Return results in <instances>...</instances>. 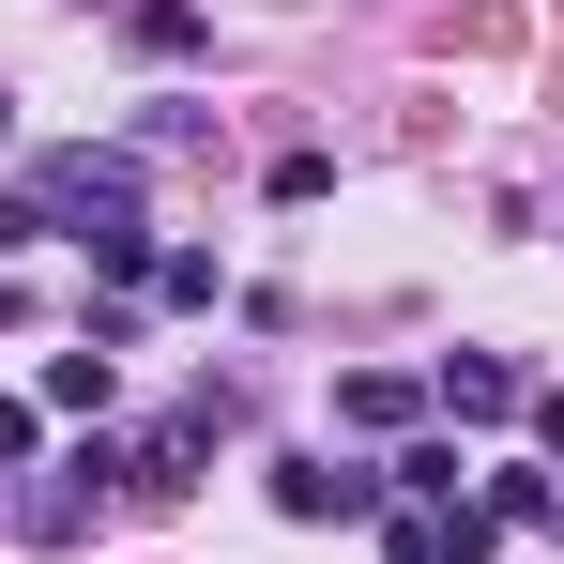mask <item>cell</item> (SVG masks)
<instances>
[{
    "label": "cell",
    "mask_w": 564,
    "mask_h": 564,
    "mask_svg": "<svg viewBox=\"0 0 564 564\" xmlns=\"http://www.w3.org/2000/svg\"><path fill=\"white\" fill-rule=\"evenodd\" d=\"M31 229H138V153H46L31 169Z\"/></svg>",
    "instance_id": "obj_1"
},
{
    "label": "cell",
    "mask_w": 564,
    "mask_h": 564,
    "mask_svg": "<svg viewBox=\"0 0 564 564\" xmlns=\"http://www.w3.org/2000/svg\"><path fill=\"white\" fill-rule=\"evenodd\" d=\"M0 138H15V93H0Z\"/></svg>",
    "instance_id": "obj_8"
},
{
    "label": "cell",
    "mask_w": 564,
    "mask_h": 564,
    "mask_svg": "<svg viewBox=\"0 0 564 564\" xmlns=\"http://www.w3.org/2000/svg\"><path fill=\"white\" fill-rule=\"evenodd\" d=\"M519 397H534V381L503 367V351H458V367H443V412H458V427H503Z\"/></svg>",
    "instance_id": "obj_3"
},
{
    "label": "cell",
    "mask_w": 564,
    "mask_h": 564,
    "mask_svg": "<svg viewBox=\"0 0 564 564\" xmlns=\"http://www.w3.org/2000/svg\"><path fill=\"white\" fill-rule=\"evenodd\" d=\"M122 31H138V46H153V62H198V0H138V15H122Z\"/></svg>",
    "instance_id": "obj_6"
},
{
    "label": "cell",
    "mask_w": 564,
    "mask_h": 564,
    "mask_svg": "<svg viewBox=\"0 0 564 564\" xmlns=\"http://www.w3.org/2000/svg\"><path fill=\"white\" fill-rule=\"evenodd\" d=\"M275 519H381V473H336V458H275Z\"/></svg>",
    "instance_id": "obj_2"
},
{
    "label": "cell",
    "mask_w": 564,
    "mask_h": 564,
    "mask_svg": "<svg viewBox=\"0 0 564 564\" xmlns=\"http://www.w3.org/2000/svg\"><path fill=\"white\" fill-rule=\"evenodd\" d=\"M46 397H62V412H107V397H122V351H46Z\"/></svg>",
    "instance_id": "obj_5"
},
{
    "label": "cell",
    "mask_w": 564,
    "mask_h": 564,
    "mask_svg": "<svg viewBox=\"0 0 564 564\" xmlns=\"http://www.w3.org/2000/svg\"><path fill=\"white\" fill-rule=\"evenodd\" d=\"M519 412H534V443H550V458H564V397H519Z\"/></svg>",
    "instance_id": "obj_7"
},
{
    "label": "cell",
    "mask_w": 564,
    "mask_h": 564,
    "mask_svg": "<svg viewBox=\"0 0 564 564\" xmlns=\"http://www.w3.org/2000/svg\"><path fill=\"white\" fill-rule=\"evenodd\" d=\"M336 412H351V427H412L427 397H412V381H397V367H351V381H336Z\"/></svg>",
    "instance_id": "obj_4"
},
{
    "label": "cell",
    "mask_w": 564,
    "mask_h": 564,
    "mask_svg": "<svg viewBox=\"0 0 564 564\" xmlns=\"http://www.w3.org/2000/svg\"><path fill=\"white\" fill-rule=\"evenodd\" d=\"M550 534H564V503H550Z\"/></svg>",
    "instance_id": "obj_9"
}]
</instances>
